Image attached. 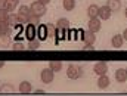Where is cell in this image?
Masks as SVG:
<instances>
[{
	"mask_svg": "<svg viewBox=\"0 0 127 96\" xmlns=\"http://www.w3.org/2000/svg\"><path fill=\"white\" fill-rule=\"evenodd\" d=\"M30 10H31L34 15H37V16H43L44 13H46V4H43V3H40L38 0H35V1H32L31 6H30Z\"/></svg>",
	"mask_w": 127,
	"mask_h": 96,
	"instance_id": "cell-1",
	"label": "cell"
},
{
	"mask_svg": "<svg viewBox=\"0 0 127 96\" xmlns=\"http://www.w3.org/2000/svg\"><path fill=\"white\" fill-rule=\"evenodd\" d=\"M111 15H112V12L109 10V7L105 4V6H99V12H97V18L100 19V21H108L109 18H111Z\"/></svg>",
	"mask_w": 127,
	"mask_h": 96,
	"instance_id": "cell-3",
	"label": "cell"
},
{
	"mask_svg": "<svg viewBox=\"0 0 127 96\" xmlns=\"http://www.w3.org/2000/svg\"><path fill=\"white\" fill-rule=\"evenodd\" d=\"M66 77L69 80H77L78 78V66L72 65V64L68 65V68H66Z\"/></svg>",
	"mask_w": 127,
	"mask_h": 96,
	"instance_id": "cell-6",
	"label": "cell"
},
{
	"mask_svg": "<svg viewBox=\"0 0 127 96\" xmlns=\"http://www.w3.org/2000/svg\"><path fill=\"white\" fill-rule=\"evenodd\" d=\"M83 41H84V44H95V41H96V35H95V32H92V31H84L83 32Z\"/></svg>",
	"mask_w": 127,
	"mask_h": 96,
	"instance_id": "cell-9",
	"label": "cell"
},
{
	"mask_svg": "<svg viewBox=\"0 0 127 96\" xmlns=\"http://www.w3.org/2000/svg\"><path fill=\"white\" fill-rule=\"evenodd\" d=\"M109 84H111V81H109V77L105 74V75H99V78H97V87L99 89H108L109 87Z\"/></svg>",
	"mask_w": 127,
	"mask_h": 96,
	"instance_id": "cell-10",
	"label": "cell"
},
{
	"mask_svg": "<svg viewBox=\"0 0 127 96\" xmlns=\"http://www.w3.org/2000/svg\"><path fill=\"white\" fill-rule=\"evenodd\" d=\"M97 12H99V6L97 4H90L87 7V16L89 18H97Z\"/></svg>",
	"mask_w": 127,
	"mask_h": 96,
	"instance_id": "cell-17",
	"label": "cell"
},
{
	"mask_svg": "<svg viewBox=\"0 0 127 96\" xmlns=\"http://www.w3.org/2000/svg\"><path fill=\"white\" fill-rule=\"evenodd\" d=\"M6 22H7L10 27H15V25H18L16 15H13V13H9V16H7V19H6Z\"/></svg>",
	"mask_w": 127,
	"mask_h": 96,
	"instance_id": "cell-23",
	"label": "cell"
},
{
	"mask_svg": "<svg viewBox=\"0 0 127 96\" xmlns=\"http://www.w3.org/2000/svg\"><path fill=\"white\" fill-rule=\"evenodd\" d=\"M56 28H58V32L62 31H68L69 30V21L66 18H59L56 21Z\"/></svg>",
	"mask_w": 127,
	"mask_h": 96,
	"instance_id": "cell-8",
	"label": "cell"
},
{
	"mask_svg": "<svg viewBox=\"0 0 127 96\" xmlns=\"http://www.w3.org/2000/svg\"><path fill=\"white\" fill-rule=\"evenodd\" d=\"M6 3L7 0H0V9H6Z\"/></svg>",
	"mask_w": 127,
	"mask_h": 96,
	"instance_id": "cell-31",
	"label": "cell"
},
{
	"mask_svg": "<svg viewBox=\"0 0 127 96\" xmlns=\"http://www.w3.org/2000/svg\"><path fill=\"white\" fill-rule=\"evenodd\" d=\"M126 71H127V68H126Z\"/></svg>",
	"mask_w": 127,
	"mask_h": 96,
	"instance_id": "cell-38",
	"label": "cell"
},
{
	"mask_svg": "<svg viewBox=\"0 0 127 96\" xmlns=\"http://www.w3.org/2000/svg\"><path fill=\"white\" fill-rule=\"evenodd\" d=\"M49 68H50L53 72H58V71H61V69H62V62H61V61H50Z\"/></svg>",
	"mask_w": 127,
	"mask_h": 96,
	"instance_id": "cell-21",
	"label": "cell"
},
{
	"mask_svg": "<svg viewBox=\"0 0 127 96\" xmlns=\"http://www.w3.org/2000/svg\"><path fill=\"white\" fill-rule=\"evenodd\" d=\"M93 71H95V74H97V75H105V74H108V65H106V62H103V61H99V62L95 64Z\"/></svg>",
	"mask_w": 127,
	"mask_h": 96,
	"instance_id": "cell-5",
	"label": "cell"
},
{
	"mask_svg": "<svg viewBox=\"0 0 127 96\" xmlns=\"http://www.w3.org/2000/svg\"><path fill=\"white\" fill-rule=\"evenodd\" d=\"M115 80H117L118 83H124L127 80V71L124 68H118V69L115 71Z\"/></svg>",
	"mask_w": 127,
	"mask_h": 96,
	"instance_id": "cell-12",
	"label": "cell"
},
{
	"mask_svg": "<svg viewBox=\"0 0 127 96\" xmlns=\"http://www.w3.org/2000/svg\"><path fill=\"white\" fill-rule=\"evenodd\" d=\"M100 19L99 18H89V22H87V30L92 32H97L99 30H100Z\"/></svg>",
	"mask_w": 127,
	"mask_h": 96,
	"instance_id": "cell-4",
	"label": "cell"
},
{
	"mask_svg": "<svg viewBox=\"0 0 127 96\" xmlns=\"http://www.w3.org/2000/svg\"><path fill=\"white\" fill-rule=\"evenodd\" d=\"M35 35H37V27L28 24V27L25 28V37L28 40H32V38H35Z\"/></svg>",
	"mask_w": 127,
	"mask_h": 96,
	"instance_id": "cell-11",
	"label": "cell"
},
{
	"mask_svg": "<svg viewBox=\"0 0 127 96\" xmlns=\"http://www.w3.org/2000/svg\"><path fill=\"white\" fill-rule=\"evenodd\" d=\"M7 1H12V3H15V4H18V3H19V0H7Z\"/></svg>",
	"mask_w": 127,
	"mask_h": 96,
	"instance_id": "cell-36",
	"label": "cell"
},
{
	"mask_svg": "<svg viewBox=\"0 0 127 96\" xmlns=\"http://www.w3.org/2000/svg\"><path fill=\"white\" fill-rule=\"evenodd\" d=\"M46 27V34H47V37H55L56 34H58V28H56V25H53V24H47V25H44Z\"/></svg>",
	"mask_w": 127,
	"mask_h": 96,
	"instance_id": "cell-18",
	"label": "cell"
},
{
	"mask_svg": "<svg viewBox=\"0 0 127 96\" xmlns=\"http://www.w3.org/2000/svg\"><path fill=\"white\" fill-rule=\"evenodd\" d=\"M38 1H40V3H43V4H46V6L50 3V0H38Z\"/></svg>",
	"mask_w": 127,
	"mask_h": 96,
	"instance_id": "cell-33",
	"label": "cell"
},
{
	"mask_svg": "<svg viewBox=\"0 0 127 96\" xmlns=\"http://www.w3.org/2000/svg\"><path fill=\"white\" fill-rule=\"evenodd\" d=\"M4 65H6V62H4V61H0V68H3Z\"/></svg>",
	"mask_w": 127,
	"mask_h": 96,
	"instance_id": "cell-35",
	"label": "cell"
},
{
	"mask_svg": "<svg viewBox=\"0 0 127 96\" xmlns=\"http://www.w3.org/2000/svg\"><path fill=\"white\" fill-rule=\"evenodd\" d=\"M10 32H12V27L6 21H1L0 22V34H9L10 35Z\"/></svg>",
	"mask_w": 127,
	"mask_h": 96,
	"instance_id": "cell-19",
	"label": "cell"
},
{
	"mask_svg": "<svg viewBox=\"0 0 127 96\" xmlns=\"http://www.w3.org/2000/svg\"><path fill=\"white\" fill-rule=\"evenodd\" d=\"M0 90H1V92H12V93H13V92H15V87H13L12 84H9V83H4V84L0 86Z\"/></svg>",
	"mask_w": 127,
	"mask_h": 96,
	"instance_id": "cell-24",
	"label": "cell"
},
{
	"mask_svg": "<svg viewBox=\"0 0 127 96\" xmlns=\"http://www.w3.org/2000/svg\"><path fill=\"white\" fill-rule=\"evenodd\" d=\"M62 6H64L65 10H72L75 7V0H64Z\"/></svg>",
	"mask_w": 127,
	"mask_h": 96,
	"instance_id": "cell-22",
	"label": "cell"
},
{
	"mask_svg": "<svg viewBox=\"0 0 127 96\" xmlns=\"http://www.w3.org/2000/svg\"><path fill=\"white\" fill-rule=\"evenodd\" d=\"M10 46V35L9 34H0V47H9Z\"/></svg>",
	"mask_w": 127,
	"mask_h": 96,
	"instance_id": "cell-16",
	"label": "cell"
},
{
	"mask_svg": "<svg viewBox=\"0 0 127 96\" xmlns=\"http://www.w3.org/2000/svg\"><path fill=\"white\" fill-rule=\"evenodd\" d=\"M37 35H38V38H40V40H46V38H47V34H46V27H40V28H38V34H37Z\"/></svg>",
	"mask_w": 127,
	"mask_h": 96,
	"instance_id": "cell-26",
	"label": "cell"
},
{
	"mask_svg": "<svg viewBox=\"0 0 127 96\" xmlns=\"http://www.w3.org/2000/svg\"><path fill=\"white\" fill-rule=\"evenodd\" d=\"M27 24H31V25L38 27V24H40V16H37V15H34L32 12H30V13L27 15Z\"/></svg>",
	"mask_w": 127,
	"mask_h": 96,
	"instance_id": "cell-15",
	"label": "cell"
},
{
	"mask_svg": "<svg viewBox=\"0 0 127 96\" xmlns=\"http://www.w3.org/2000/svg\"><path fill=\"white\" fill-rule=\"evenodd\" d=\"M78 66V78H81L83 75H84V68L81 66V65H77Z\"/></svg>",
	"mask_w": 127,
	"mask_h": 96,
	"instance_id": "cell-30",
	"label": "cell"
},
{
	"mask_svg": "<svg viewBox=\"0 0 127 96\" xmlns=\"http://www.w3.org/2000/svg\"><path fill=\"white\" fill-rule=\"evenodd\" d=\"M18 90H19L21 93H30V92L32 90L31 83H30V81H27V80L21 81V83H19V87H18Z\"/></svg>",
	"mask_w": 127,
	"mask_h": 96,
	"instance_id": "cell-14",
	"label": "cell"
},
{
	"mask_svg": "<svg viewBox=\"0 0 127 96\" xmlns=\"http://www.w3.org/2000/svg\"><path fill=\"white\" fill-rule=\"evenodd\" d=\"M106 6L109 7L111 12H118L121 9V1L120 0H108L106 1Z\"/></svg>",
	"mask_w": 127,
	"mask_h": 96,
	"instance_id": "cell-13",
	"label": "cell"
},
{
	"mask_svg": "<svg viewBox=\"0 0 127 96\" xmlns=\"http://www.w3.org/2000/svg\"><path fill=\"white\" fill-rule=\"evenodd\" d=\"M31 10H30V6H19V13H22V15H28Z\"/></svg>",
	"mask_w": 127,
	"mask_h": 96,
	"instance_id": "cell-29",
	"label": "cell"
},
{
	"mask_svg": "<svg viewBox=\"0 0 127 96\" xmlns=\"http://www.w3.org/2000/svg\"><path fill=\"white\" fill-rule=\"evenodd\" d=\"M83 49H84V50H93V44H86Z\"/></svg>",
	"mask_w": 127,
	"mask_h": 96,
	"instance_id": "cell-32",
	"label": "cell"
},
{
	"mask_svg": "<svg viewBox=\"0 0 127 96\" xmlns=\"http://www.w3.org/2000/svg\"><path fill=\"white\" fill-rule=\"evenodd\" d=\"M121 35H123V38H124V40H127V28L123 31V34H121Z\"/></svg>",
	"mask_w": 127,
	"mask_h": 96,
	"instance_id": "cell-34",
	"label": "cell"
},
{
	"mask_svg": "<svg viewBox=\"0 0 127 96\" xmlns=\"http://www.w3.org/2000/svg\"><path fill=\"white\" fill-rule=\"evenodd\" d=\"M12 49H13V50H24V49H25V44L21 43V41H16V43L12 44Z\"/></svg>",
	"mask_w": 127,
	"mask_h": 96,
	"instance_id": "cell-27",
	"label": "cell"
},
{
	"mask_svg": "<svg viewBox=\"0 0 127 96\" xmlns=\"http://www.w3.org/2000/svg\"><path fill=\"white\" fill-rule=\"evenodd\" d=\"M53 78H55V72H53L50 68H43V69H41V72H40V80H41L44 84L52 83Z\"/></svg>",
	"mask_w": 127,
	"mask_h": 96,
	"instance_id": "cell-2",
	"label": "cell"
},
{
	"mask_svg": "<svg viewBox=\"0 0 127 96\" xmlns=\"http://www.w3.org/2000/svg\"><path fill=\"white\" fill-rule=\"evenodd\" d=\"M111 44H112L114 49H121L123 44H124V38H123V35H121V34H115V35H112V38H111Z\"/></svg>",
	"mask_w": 127,
	"mask_h": 96,
	"instance_id": "cell-7",
	"label": "cell"
},
{
	"mask_svg": "<svg viewBox=\"0 0 127 96\" xmlns=\"http://www.w3.org/2000/svg\"><path fill=\"white\" fill-rule=\"evenodd\" d=\"M7 16H9V12H7L6 9H0V22H1V21H6Z\"/></svg>",
	"mask_w": 127,
	"mask_h": 96,
	"instance_id": "cell-28",
	"label": "cell"
},
{
	"mask_svg": "<svg viewBox=\"0 0 127 96\" xmlns=\"http://www.w3.org/2000/svg\"><path fill=\"white\" fill-rule=\"evenodd\" d=\"M16 21H18V24L19 25H24V24H27V15H22V13H16Z\"/></svg>",
	"mask_w": 127,
	"mask_h": 96,
	"instance_id": "cell-25",
	"label": "cell"
},
{
	"mask_svg": "<svg viewBox=\"0 0 127 96\" xmlns=\"http://www.w3.org/2000/svg\"><path fill=\"white\" fill-rule=\"evenodd\" d=\"M124 13H126V18H127V7H126V12H124Z\"/></svg>",
	"mask_w": 127,
	"mask_h": 96,
	"instance_id": "cell-37",
	"label": "cell"
},
{
	"mask_svg": "<svg viewBox=\"0 0 127 96\" xmlns=\"http://www.w3.org/2000/svg\"><path fill=\"white\" fill-rule=\"evenodd\" d=\"M27 47H28L30 50H37V49H40V40H37V37L32 38V40H28Z\"/></svg>",
	"mask_w": 127,
	"mask_h": 96,
	"instance_id": "cell-20",
	"label": "cell"
}]
</instances>
